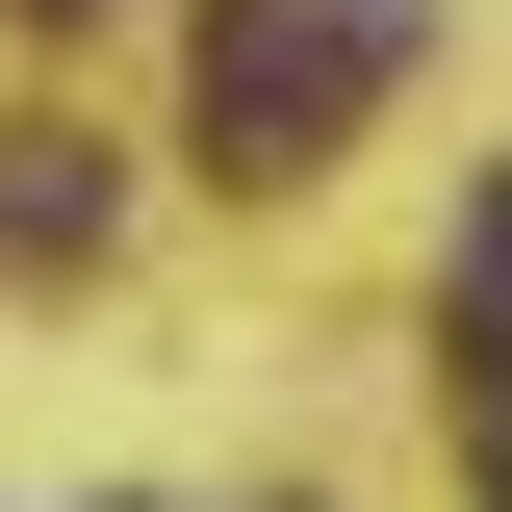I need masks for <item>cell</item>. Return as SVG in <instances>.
<instances>
[{
	"label": "cell",
	"instance_id": "obj_2",
	"mask_svg": "<svg viewBox=\"0 0 512 512\" xmlns=\"http://www.w3.org/2000/svg\"><path fill=\"white\" fill-rule=\"evenodd\" d=\"M103 231V154H77V128H0V256H77Z\"/></svg>",
	"mask_w": 512,
	"mask_h": 512
},
{
	"label": "cell",
	"instance_id": "obj_1",
	"mask_svg": "<svg viewBox=\"0 0 512 512\" xmlns=\"http://www.w3.org/2000/svg\"><path fill=\"white\" fill-rule=\"evenodd\" d=\"M384 77H410V0H231L205 26V180H308Z\"/></svg>",
	"mask_w": 512,
	"mask_h": 512
}]
</instances>
